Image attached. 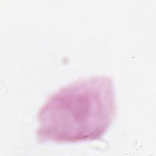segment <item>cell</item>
<instances>
[{
	"mask_svg": "<svg viewBox=\"0 0 156 156\" xmlns=\"http://www.w3.org/2000/svg\"><path fill=\"white\" fill-rule=\"evenodd\" d=\"M115 87L108 76L77 80L52 94L37 115L41 141L76 143L98 140L116 115Z\"/></svg>",
	"mask_w": 156,
	"mask_h": 156,
	"instance_id": "obj_1",
	"label": "cell"
}]
</instances>
